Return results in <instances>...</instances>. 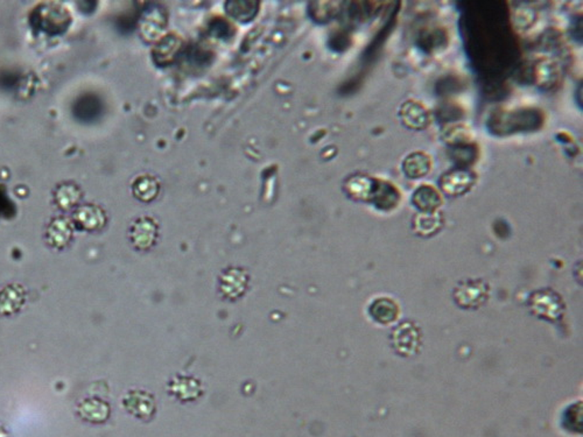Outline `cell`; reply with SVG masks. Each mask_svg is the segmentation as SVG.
Returning <instances> with one entry per match:
<instances>
[{
    "label": "cell",
    "instance_id": "obj_1",
    "mask_svg": "<svg viewBox=\"0 0 583 437\" xmlns=\"http://www.w3.org/2000/svg\"><path fill=\"white\" fill-rule=\"evenodd\" d=\"M156 237V226L151 218L138 219L131 231V238L138 249H149L154 244Z\"/></svg>",
    "mask_w": 583,
    "mask_h": 437
},
{
    "label": "cell",
    "instance_id": "obj_2",
    "mask_svg": "<svg viewBox=\"0 0 583 437\" xmlns=\"http://www.w3.org/2000/svg\"><path fill=\"white\" fill-rule=\"evenodd\" d=\"M124 404L127 411L140 419H147L154 413V401L144 392H132L125 397Z\"/></svg>",
    "mask_w": 583,
    "mask_h": 437
},
{
    "label": "cell",
    "instance_id": "obj_3",
    "mask_svg": "<svg viewBox=\"0 0 583 437\" xmlns=\"http://www.w3.org/2000/svg\"><path fill=\"white\" fill-rule=\"evenodd\" d=\"M79 414L88 422L100 424L109 417L110 408L103 401L89 399L79 406Z\"/></svg>",
    "mask_w": 583,
    "mask_h": 437
},
{
    "label": "cell",
    "instance_id": "obj_4",
    "mask_svg": "<svg viewBox=\"0 0 583 437\" xmlns=\"http://www.w3.org/2000/svg\"><path fill=\"white\" fill-rule=\"evenodd\" d=\"M473 182L474 181L471 174L468 172H461V170L447 174V176H444L441 180L442 188L451 194H460L467 190L469 187H471Z\"/></svg>",
    "mask_w": 583,
    "mask_h": 437
},
{
    "label": "cell",
    "instance_id": "obj_5",
    "mask_svg": "<svg viewBox=\"0 0 583 437\" xmlns=\"http://www.w3.org/2000/svg\"><path fill=\"white\" fill-rule=\"evenodd\" d=\"M159 189V182L153 176H140L136 180V182L133 183V194L144 202L156 199Z\"/></svg>",
    "mask_w": 583,
    "mask_h": 437
},
{
    "label": "cell",
    "instance_id": "obj_6",
    "mask_svg": "<svg viewBox=\"0 0 583 437\" xmlns=\"http://www.w3.org/2000/svg\"><path fill=\"white\" fill-rule=\"evenodd\" d=\"M226 11L232 18L238 21H249L258 12V3L255 1H228Z\"/></svg>",
    "mask_w": 583,
    "mask_h": 437
},
{
    "label": "cell",
    "instance_id": "obj_7",
    "mask_svg": "<svg viewBox=\"0 0 583 437\" xmlns=\"http://www.w3.org/2000/svg\"><path fill=\"white\" fill-rule=\"evenodd\" d=\"M429 168L431 163L428 156H424L422 153H415L405 160L404 169L408 177H422Z\"/></svg>",
    "mask_w": 583,
    "mask_h": 437
},
{
    "label": "cell",
    "instance_id": "obj_8",
    "mask_svg": "<svg viewBox=\"0 0 583 437\" xmlns=\"http://www.w3.org/2000/svg\"><path fill=\"white\" fill-rule=\"evenodd\" d=\"M77 222L88 230H95L104 224V214L96 206H86L79 210Z\"/></svg>",
    "mask_w": 583,
    "mask_h": 437
},
{
    "label": "cell",
    "instance_id": "obj_9",
    "mask_svg": "<svg viewBox=\"0 0 583 437\" xmlns=\"http://www.w3.org/2000/svg\"><path fill=\"white\" fill-rule=\"evenodd\" d=\"M179 39L173 37V35H169L158 45L156 52H154V57L158 59V62H171L173 57H175L176 52H179Z\"/></svg>",
    "mask_w": 583,
    "mask_h": 437
},
{
    "label": "cell",
    "instance_id": "obj_10",
    "mask_svg": "<svg viewBox=\"0 0 583 437\" xmlns=\"http://www.w3.org/2000/svg\"><path fill=\"white\" fill-rule=\"evenodd\" d=\"M403 117L412 127L420 129L427 122V112L421 104L408 103L403 107Z\"/></svg>",
    "mask_w": 583,
    "mask_h": 437
},
{
    "label": "cell",
    "instance_id": "obj_11",
    "mask_svg": "<svg viewBox=\"0 0 583 437\" xmlns=\"http://www.w3.org/2000/svg\"><path fill=\"white\" fill-rule=\"evenodd\" d=\"M375 180L368 179V177H357V179L352 180V183H349L348 188H350V192L356 197H364L370 195L372 192V188H375L376 185H374Z\"/></svg>",
    "mask_w": 583,
    "mask_h": 437
},
{
    "label": "cell",
    "instance_id": "obj_12",
    "mask_svg": "<svg viewBox=\"0 0 583 437\" xmlns=\"http://www.w3.org/2000/svg\"><path fill=\"white\" fill-rule=\"evenodd\" d=\"M54 228L59 231L57 235H55L54 238L50 239V242L53 243L54 245L59 246L64 245L67 242H68V239L70 237V229L68 224L66 222H61V221H57L55 224H53Z\"/></svg>",
    "mask_w": 583,
    "mask_h": 437
},
{
    "label": "cell",
    "instance_id": "obj_13",
    "mask_svg": "<svg viewBox=\"0 0 583 437\" xmlns=\"http://www.w3.org/2000/svg\"><path fill=\"white\" fill-rule=\"evenodd\" d=\"M0 437H6V434L4 433L3 429H0Z\"/></svg>",
    "mask_w": 583,
    "mask_h": 437
}]
</instances>
